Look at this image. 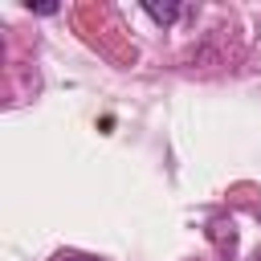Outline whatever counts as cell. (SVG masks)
<instances>
[{
	"label": "cell",
	"mask_w": 261,
	"mask_h": 261,
	"mask_svg": "<svg viewBox=\"0 0 261 261\" xmlns=\"http://www.w3.org/2000/svg\"><path fill=\"white\" fill-rule=\"evenodd\" d=\"M143 12H147L155 24H171V20L179 16V8H175V4H143Z\"/></svg>",
	"instance_id": "6da1fadb"
},
{
	"label": "cell",
	"mask_w": 261,
	"mask_h": 261,
	"mask_svg": "<svg viewBox=\"0 0 261 261\" xmlns=\"http://www.w3.org/2000/svg\"><path fill=\"white\" fill-rule=\"evenodd\" d=\"M53 261H102V257H86V253H57Z\"/></svg>",
	"instance_id": "7a4b0ae2"
},
{
	"label": "cell",
	"mask_w": 261,
	"mask_h": 261,
	"mask_svg": "<svg viewBox=\"0 0 261 261\" xmlns=\"http://www.w3.org/2000/svg\"><path fill=\"white\" fill-rule=\"evenodd\" d=\"M257 261H261V253H257Z\"/></svg>",
	"instance_id": "3957f363"
}]
</instances>
